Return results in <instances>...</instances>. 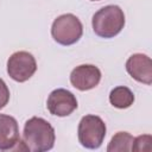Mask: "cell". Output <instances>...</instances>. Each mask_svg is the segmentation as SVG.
Masks as SVG:
<instances>
[{
  "mask_svg": "<svg viewBox=\"0 0 152 152\" xmlns=\"http://www.w3.org/2000/svg\"><path fill=\"white\" fill-rule=\"evenodd\" d=\"M23 142L27 151L45 152L55 145V129L43 118L33 116L25 122L23 132Z\"/></svg>",
  "mask_w": 152,
  "mask_h": 152,
  "instance_id": "6da1fadb",
  "label": "cell"
},
{
  "mask_svg": "<svg viewBox=\"0 0 152 152\" xmlns=\"http://www.w3.org/2000/svg\"><path fill=\"white\" fill-rule=\"evenodd\" d=\"M95 34L101 38H113L125 26L124 11L116 5H108L99 10L91 19Z\"/></svg>",
  "mask_w": 152,
  "mask_h": 152,
  "instance_id": "7a4b0ae2",
  "label": "cell"
},
{
  "mask_svg": "<svg viewBox=\"0 0 152 152\" xmlns=\"http://www.w3.org/2000/svg\"><path fill=\"white\" fill-rule=\"evenodd\" d=\"M83 33V26L81 20L71 14H62L57 17L51 26V36L61 45H72L80 40Z\"/></svg>",
  "mask_w": 152,
  "mask_h": 152,
  "instance_id": "3957f363",
  "label": "cell"
},
{
  "mask_svg": "<svg viewBox=\"0 0 152 152\" xmlns=\"http://www.w3.org/2000/svg\"><path fill=\"white\" fill-rule=\"evenodd\" d=\"M106 131V124L100 116L84 115L78 124V141L86 148H99L103 142Z\"/></svg>",
  "mask_w": 152,
  "mask_h": 152,
  "instance_id": "277c9868",
  "label": "cell"
},
{
  "mask_svg": "<svg viewBox=\"0 0 152 152\" xmlns=\"http://www.w3.org/2000/svg\"><path fill=\"white\" fill-rule=\"evenodd\" d=\"M37 70L34 57L27 51H17L7 61V72L17 82H25L33 76Z\"/></svg>",
  "mask_w": 152,
  "mask_h": 152,
  "instance_id": "5b68a950",
  "label": "cell"
},
{
  "mask_svg": "<svg viewBox=\"0 0 152 152\" xmlns=\"http://www.w3.org/2000/svg\"><path fill=\"white\" fill-rule=\"evenodd\" d=\"M46 107L52 115L68 116L77 108V100L71 91L58 88L50 93L46 101Z\"/></svg>",
  "mask_w": 152,
  "mask_h": 152,
  "instance_id": "8992f818",
  "label": "cell"
},
{
  "mask_svg": "<svg viewBox=\"0 0 152 152\" xmlns=\"http://www.w3.org/2000/svg\"><path fill=\"white\" fill-rule=\"evenodd\" d=\"M101 81V71L93 64H82L76 66L70 74L72 87L81 91L95 88Z\"/></svg>",
  "mask_w": 152,
  "mask_h": 152,
  "instance_id": "52a82bcc",
  "label": "cell"
},
{
  "mask_svg": "<svg viewBox=\"0 0 152 152\" xmlns=\"http://www.w3.org/2000/svg\"><path fill=\"white\" fill-rule=\"evenodd\" d=\"M127 72L138 82L150 86L152 83V61L142 53L132 55L126 62Z\"/></svg>",
  "mask_w": 152,
  "mask_h": 152,
  "instance_id": "ba28073f",
  "label": "cell"
},
{
  "mask_svg": "<svg viewBox=\"0 0 152 152\" xmlns=\"http://www.w3.org/2000/svg\"><path fill=\"white\" fill-rule=\"evenodd\" d=\"M20 141L17 120L6 114H0V150H14Z\"/></svg>",
  "mask_w": 152,
  "mask_h": 152,
  "instance_id": "9c48e42d",
  "label": "cell"
},
{
  "mask_svg": "<svg viewBox=\"0 0 152 152\" xmlns=\"http://www.w3.org/2000/svg\"><path fill=\"white\" fill-rule=\"evenodd\" d=\"M109 102L115 108L125 109L133 104L134 102V94L127 87L120 86L114 88L109 94Z\"/></svg>",
  "mask_w": 152,
  "mask_h": 152,
  "instance_id": "30bf717a",
  "label": "cell"
},
{
  "mask_svg": "<svg viewBox=\"0 0 152 152\" xmlns=\"http://www.w3.org/2000/svg\"><path fill=\"white\" fill-rule=\"evenodd\" d=\"M134 138L127 132H118L107 146L108 152H128L132 148Z\"/></svg>",
  "mask_w": 152,
  "mask_h": 152,
  "instance_id": "8fae6325",
  "label": "cell"
},
{
  "mask_svg": "<svg viewBox=\"0 0 152 152\" xmlns=\"http://www.w3.org/2000/svg\"><path fill=\"white\" fill-rule=\"evenodd\" d=\"M151 142H152V137H151L150 134L139 135V137L134 138L131 151H135V152L147 151V152H150V151L152 150V145H151Z\"/></svg>",
  "mask_w": 152,
  "mask_h": 152,
  "instance_id": "7c38bea8",
  "label": "cell"
},
{
  "mask_svg": "<svg viewBox=\"0 0 152 152\" xmlns=\"http://www.w3.org/2000/svg\"><path fill=\"white\" fill-rule=\"evenodd\" d=\"M10 101V90L5 81L0 78V109H2Z\"/></svg>",
  "mask_w": 152,
  "mask_h": 152,
  "instance_id": "4fadbf2b",
  "label": "cell"
},
{
  "mask_svg": "<svg viewBox=\"0 0 152 152\" xmlns=\"http://www.w3.org/2000/svg\"><path fill=\"white\" fill-rule=\"evenodd\" d=\"M91 1H97V0H91Z\"/></svg>",
  "mask_w": 152,
  "mask_h": 152,
  "instance_id": "5bb4252c",
  "label": "cell"
}]
</instances>
